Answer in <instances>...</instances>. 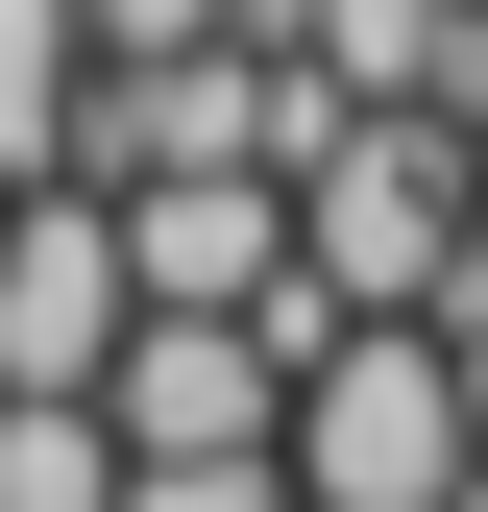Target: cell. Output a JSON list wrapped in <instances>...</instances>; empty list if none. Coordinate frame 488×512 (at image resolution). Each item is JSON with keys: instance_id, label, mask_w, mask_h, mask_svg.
Returning <instances> with one entry per match:
<instances>
[{"instance_id": "cell-1", "label": "cell", "mask_w": 488, "mask_h": 512, "mask_svg": "<svg viewBox=\"0 0 488 512\" xmlns=\"http://www.w3.org/2000/svg\"><path fill=\"white\" fill-rule=\"evenodd\" d=\"M464 244H488V171H464L440 98H342L318 147H293V269H318L342 317H440Z\"/></svg>"}, {"instance_id": "cell-2", "label": "cell", "mask_w": 488, "mask_h": 512, "mask_svg": "<svg viewBox=\"0 0 488 512\" xmlns=\"http://www.w3.org/2000/svg\"><path fill=\"white\" fill-rule=\"evenodd\" d=\"M293 488L318 512H488L464 317H318V366H293Z\"/></svg>"}, {"instance_id": "cell-3", "label": "cell", "mask_w": 488, "mask_h": 512, "mask_svg": "<svg viewBox=\"0 0 488 512\" xmlns=\"http://www.w3.org/2000/svg\"><path fill=\"white\" fill-rule=\"evenodd\" d=\"M122 196L98 171H25V196H0V391H98L122 366Z\"/></svg>"}, {"instance_id": "cell-4", "label": "cell", "mask_w": 488, "mask_h": 512, "mask_svg": "<svg viewBox=\"0 0 488 512\" xmlns=\"http://www.w3.org/2000/svg\"><path fill=\"white\" fill-rule=\"evenodd\" d=\"M98 415H122V464H196V439H293V342L269 317H122V366H98Z\"/></svg>"}, {"instance_id": "cell-5", "label": "cell", "mask_w": 488, "mask_h": 512, "mask_svg": "<svg viewBox=\"0 0 488 512\" xmlns=\"http://www.w3.org/2000/svg\"><path fill=\"white\" fill-rule=\"evenodd\" d=\"M122 293L269 317V293H293V171H122Z\"/></svg>"}, {"instance_id": "cell-6", "label": "cell", "mask_w": 488, "mask_h": 512, "mask_svg": "<svg viewBox=\"0 0 488 512\" xmlns=\"http://www.w3.org/2000/svg\"><path fill=\"white\" fill-rule=\"evenodd\" d=\"M74 98H98V0H0V196L74 171Z\"/></svg>"}, {"instance_id": "cell-7", "label": "cell", "mask_w": 488, "mask_h": 512, "mask_svg": "<svg viewBox=\"0 0 488 512\" xmlns=\"http://www.w3.org/2000/svg\"><path fill=\"white\" fill-rule=\"evenodd\" d=\"M464 25H488V0H293V49H318L342 98H440V74H464Z\"/></svg>"}, {"instance_id": "cell-8", "label": "cell", "mask_w": 488, "mask_h": 512, "mask_svg": "<svg viewBox=\"0 0 488 512\" xmlns=\"http://www.w3.org/2000/svg\"><path fill=\"white\" fill-rule=\"evenodd\" d=\"M0 512H122V415L98 391H0Z\"/></svg>"}, {"instance_id": "cell-9", "label": "cell", "mask_w": 488, "mask_h": 512, "mask_svg": "<svg viewBox=\"0 0 488 512\" xmlns=\"http://www.w3.org/2000/svg\"><path fill=\"white\" fill-rule=\"evenodd\" d=\"M122 512H318L293 439H196V464H122Z\"/></svg>"}, {"instance_id": "cell-10", "label": "cell", "mask_w": 488, "mask_h": 512, "mask_svg": "<svg viewBox=\"0 0 488 512\" xmlns=\"http://www.w3.org/2000/svg\"><path fill=\"white\" fill-rule=\"evenodd\" d=\"M440 122H464V171H488V25H464V74H440Z\"/></svg>"}, {"instance_id": "cell-11", "label": "cell", "mask_w": 488, "mask_h": 512, "mask_svg": "<svg viewBox=\"0 0 488 512\" xmlns=\"http://www.w3.org/2000/svg\"><path fill=\"white\" fill-rule=\"evenodd\" d=\"M440 317H464V342H488V244H464V293H440Z\"/></svg>"}, {"instance_id": "cell-12", "label": "cell", "mask_w": 488, "mask_h": 512, "mask_svg": "<svg viewBox=\"0 0 488 512\" xmlns=\"http://www.w3.org/2000/svg\"><path fill=\"white\" fill-rule=\"evenodd\" d=\"M464 391H488V342H464Z\"/></svg>"}]
</instances>
